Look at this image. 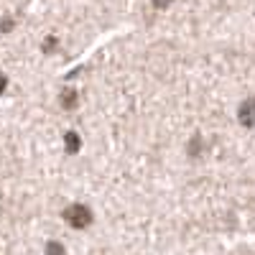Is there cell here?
Segmentation results:
<instances>
[{
	"label": "cell",
	"instance_id": "obj_5",
	"mask_svg": "<svg viewBox=\"0 0 255 255\" xmlns=\"http://www.w3.org/2000/svg\"><path fill=\"white\" fill-rule=\"evenodd\" d=\"M153 3H156V5H158V8H166V5H168V3H171V0H153Z\"/></svg>",
	"mask_w": 255,
	"mask_h": 255
},
{
	"label": "cell",
	"instance_id": "obj_2",
	"mask_svg": "<svg viewBox=\"0 0 255 255\" xmlns=\"http://www.w3.org/2000/svg\"><path fill=\"white\" fill-rule=\"evenodd\" d=\"M240 120H243V125H255V100L243 102V108H240Z\"/></svg>",
	"mask_w": 255,
	"mask_h": 255
},
{
	"label": "cell",
	"instance_id": "obj_3",
	"mask_svg": "<svg viewBox=\"0 0 255 255\" xmlns=\"http://www.w3.org/2000/svg\"><path fill=\"white\" fill-rule=\"evenodd\" d=\"M46 253H49V255H64V248H61L59 243H49Z\"/></svg>",
	"mask_w": 255,
	"mask_h": 255
},
{
	"label": "cell",
	"instance_id": "obj_1",
	"mask_svg": "<svg viewBox=\"0 0 255 255\" xmlns=\"http://www.w3.org/2000/svg\"><path fill=\"white\" fill-rule=\"evenodd\" d=\"M64 217H67V222H69L72 227L82 230V227H87V225L92 222V212L84 207V204H72L67 212H64Z\"/></svg>",
	"mask_w": 255,
	"mask_h": 255
},
{
	"label": "cell",
	"instance_id": "obj_4",
	"mask_svg": "<svg viewBox=\"0 0 255 255\" xmlns=\"http://www.w3.org/2000/svg\"><path fill=\"white\" fill-rule=\"evenodd\" d=\"M5 87H8V79L5 74H0V92H5Z\"/></svg>",
	"mask_w": 255,
	"mask_h": 255
}]
</instances>
